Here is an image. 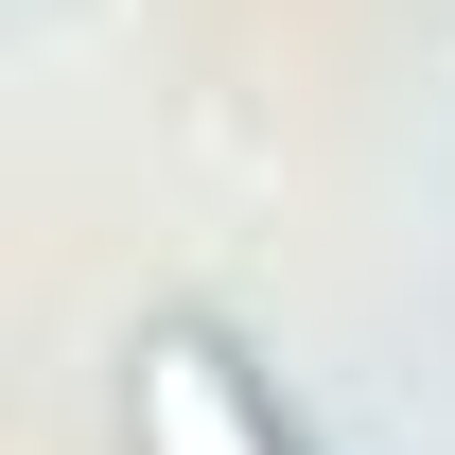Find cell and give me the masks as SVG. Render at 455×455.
Masks as SVG:
<instances>
[{
  "label": "cell",
  "instance_id": "1",
  "mask_svg": "<svg viewBox=\"0 0 455 455\" xmlns=\"http://www.w3.org/2000/svg\"><path fill=\"white\" fill-rule=\"evenodd\" d=\"M123 420H140V455H298L263 403H245V368H228L211 333H140V386H123Z\"/></svg>",
  "mask_w": 455,
  "mask_h": 455
}]
</instances>
